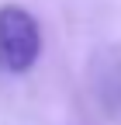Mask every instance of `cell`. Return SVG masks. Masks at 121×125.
<instances>
[{"instance_id": "6da1fadb", "label": "cell", "mask_w": 121, "mask_h": 125, "mask_svg": "<svg viewBox=\"0 0 121 125\" xmlns=\"http://www.w3.org/2000/svg\"><path fill=\"white\" fill-rule=\"evenodd\" d=\"M42 52V35L24 7H0V66L7 73H24Z\"/></svg>"}]
</instances>
